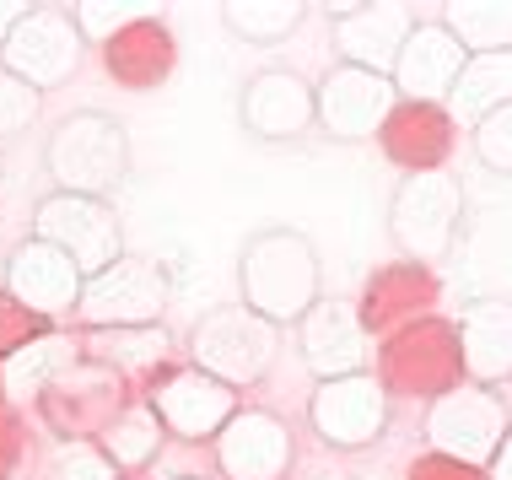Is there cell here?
I'll use <instances>...</instances> for the list:
<instances>
[{
    "instance_id": "29",
    "label": "cell",
    "mask_w": 512,
    "mask_h": 480,
    "mask_svg": "<svg viewBox=\"0 0 512 480\" xmlns=\"http://www.w3.org/2000/svg\"><path fill=\"white\" fill-rule=\"evenodd\" d=\"M302 0H227L221 6V22L227 33L248 38V44H281L302 27Z\"/></svg>"
},
{
    "instance_id": "3",
    "label": "cell",
    "mask_w": 512,
    "mask_h": 480,
    "mask_svg": "<svg viewBox=\"0 0 512 480\" xmlns=\"http://www.w3.org/2000/svg\"><path fill=\"white\" fill-rule=\"evenodd\" d=\"M275 356H281V324L259 319V313L243 308V303L200 313L195 329H189V367L211 373L216 383H227V389L259 383L275 367Z\"/></svg>"
},
{
    "instance_id": "36",
    "label": "cell",
    "mask_w": 512,
    "mask_h": 480,
    "mask_svg": "<svg viewBox=\"0 0 512 480\" xmlns=\"http://www.w3.org/2000/svg\"><path fill=\"white\" fill-rule=\"evenodd\" d=\"M17 454H22V432H17V421H11V405H0V480L11 475Z\"/></svg>"
},
{
    "instance_id": "30",
    "label": "cell",
    "mask_w": 512,
    "mask_h": 480,
    "mask_svg": "<svg viewBox=\"0 0 512 480\" xmlns=\"http://www.w3.org/2000/svg\"><path fill=\"white\" fill-rule=\"evenodd\" d=\"M151 11H157V6H146V0H76L71 17H76V27H81V38L103 49V44H114V38H119L130 22L151 17Z\"/></svg>"
},
{
    "instance_id": "13",
    "label": "cell",
    "mask_w": 512,
    "mask_h": 480,
    "mask_svg": "<svg viewBox=\"0 0 512 480\" xmlns=\"http://www.w3.org/2000/svg\"><path fill=\"white\" fill-rule=\"evenodd\" d=\"M324 11H329V27H335L340 65H362V71H378V76H394V60L421 27L415 6H399V0H340V6H324Z\"/></svg>"
},
{
    "instance_id": "39",
    "label": "cell",
    "mask_w": 512,
    "mask_h": 480,
    "mask_svg": "<svg viewBox=\"0 0 512 480\" xmlns=\"http://www.w3.org/2000/svg\"><path fill=\"white\" fill-rule=\"evenodd\" d=\"M0 405H6V389H0Z\"/></svg>"
},
{
    "instance_id": "12",
    "label": "cell",
    "mask_w": 512,
    "mask_h": 480,
    "mask_svg": "<svg viewBox=\"0 0 512 480\" xmlns=\"http://www.w3.org/2000/svg\"><path fill=\"white\" fill-rule=\"evenodd\" d=\"M313 98H318V130L329 141H378L389 114L399 108L394 76L362 71V65H340V60L324 71Z\"/></svg>"
},
{
    "instance_id": "5",
    "label": "cell",
    "mask_w": 512,
    "mask_h": 480,
    "mask_svg": "<svg viewBox=\"0 0 512 480\" xmlns=\"http://www.w3.org/2000/svg\"><path fill=\"white\" fill-rule=\"evenodd\" d=\"M378 378L389 394H410V400H442L448 389L464 383V356H459V329L448 319H415L394 329L378 351Z\"/></svg>"
},
{
    "instance_id": "19",
    "label": "cell",
    "mask_w": 512,
    "mask_h": 480,
    "mask_svg": "<svg viewBox=\"0 0 512 480\" xmlns=\"http://www.w3.org/2000/svg\"><path fill=\"white\" fill-rule=\"evenodd\" d=\"M464 65H469V54H464L459 38H453L442 22H421L410 33L405 54L394 60L399 103H437V108H448L453 87H459V76H464Z\"/></svg>"
},
{
    "instance_id": "4",
    "label": "cell",
    "mask_w": 512,
    "mask_h": 480,
    "mask_svg": "<svg viewBox=\"0 0 512 480\" xmlns=\"http://www.w3.org/2000/svg\"><path fill=\"white\" fill-rule=\"evenodd\" d=\"M464 227V184L448 168L442 173H405V184L389 200V238L410 265H442Z\"/></svg>"
},
{
    "instance_id": "11",
    "label": "cell",
    "mask_w": 512,
    "mask_h": 480,
    "mask_svg": "<svg viewBox=\"0 0 512 480\" xmlns=\"http://www.w3.org/2000/svg\"><path fill=\"white\" fill-rule=\"evenodd\" d=\"M308 427L324 437L340 454L372 448L389 427V389L378 373H351V378H329L313 383L308 394Z\"/></svg>"
},
{
    "instance_id": "6",
    "label": "cell",
    "mask_w": 512,
    "mask_h": 480,
    "mask_svg": "<svg viewBox=\"0 0 512 480\" xmlns=\"http://www.w3.org/2000/svg\"><path fill=\"white\" fill-rule=\"evenodd\" d=\"M130 405L135 400L124 394V378L98 367V362H87V356L65 367V373L44 389V400H38L49 432L60 437V443H98Z\"/></svg>"
},
{
    "instance_id": "1",
    "label": "cell",
    "mask_w": 512,
    "mask_h": 480,
    "mask_svg": "<svg viewBox=\"0 0 512 480\" xmlns=\"http://www.w3.org/2000/svg\"><path fill=\"white\" fill-rule=\"evenodd\" d=\"M324 270H318V249L297 227H259L238 254V292L243 308H254L270 324H302L324 303L318 297Z\"/></svg>"
},
{
    "instance_id": "32",
    "label": "cell",
    "mask_w": 512,
    "mask_h": 480,
    "mask_svg": "<svg viewBox=\"0 0 512 480\" xmlns=\"http://www.w3.org/2000/svg\"><path fill=\"white\" fill-rule=\"evenodd\" d=\"M38 108H44V92L27 87L22 76H11L6 65H0V141H11V135L33 130Z\"/></svg>"
},
{
    "instance_id": "15",
    "label": "cell",
    "mask_w": 512,
    "mask_h": 480,
    "mask_svg": "<svg viewBox=\"0 0 512 480\" xmlns=\"http://www.w3.org/2000/svg\"><path fill=\"white\" fill-rule=\"evenodd\" d=\"M81 286H87V276L76 270V259L60 254L44 238H22L6 259V292L17 297L27 313H38L44 324L81 308Z\"/></svg>"
},
{
    "instance_id": "17",
    "label": "cell",
    "mask_w": 512,
    "mask_h": 480,
    "mask_svg": "<svg viewBox=\"0 0 512 480\" xmlns=\"http://www.w3.org/2000/svg\"><path fill=\"white\" fill-rule=\"evenodd\" d=\"M216 470L221 480H286L292 470V427L270 410H238L216 437Z\"/></svg>"
},
{
    "instance_id": "9",
    "label": "cell",
    "mask_w": 512,
    "mask_h": 480,
    "mask_svg": "<svg viewBox=\"0 0 512 480\" xmlns=\"http://www.w3.org/2000/svg\"><path fill=\"white\" fill-rule=\"evenodd\" d=\"M81 54H87V38H81L71 6H33L17 33L6 38L0 65H6L11 76H22L27 87L54 92L81 71Z\"/></svg>"
},
{
    "instance_id": "10",
    "label": "cell",
    "mask_w": 512,
    "mask_h": 480,
    "mask_svg": "<svg viewBox=\"0 0 512 480\" xmlns=\"http://www.w3.org/2000/svg\"><path fill=\"white\" fill-rule=\"evenodd\" d=\"M162 313H168V276L151 259L124 254L81 286L76 319L87 329H135V324H162Z\"/></svg>"
},
{
    "instance_id": "25",
    "label": "cell",
    "mask_w": 512,
    "mask_h": 480,
    "mask_svg": "<svg viewBox=\"0 0 512 480\" xmlns=\"http://www.w3.org/2000/svg\"><path fill=\"white\" fill-rule=\"evenodd\" d=\"M173 351L168 324H135V329H87L81 335V356L108 367V373L130 378V373H162Z\"/></svg>"
},
{
    "instance_id": "18",
    "label": "cell",
    "mask_w": 512,
    "mask_h": 480,
    "mask_svg": "<svg viewBox=\"0 0 512 480\" xmlns=\"http://www.w3.org/2000/svg\"><path fill=\"white\" fill-rule=\"evenodd\" d=\"M367 324L362 313L351 303H340V297H324L308 319L297 324V351H302V367L329 383V378H351V373H367Z\"/></svg>"
},
{
    "instance_id": "8",
    "label": "cell",
    "mask_w": 512,
    "mask_h": 480,
    "mask_svg": "<svg viewBox=\"0 0 512 480\" xmlns=\"http://www.w3.org/2000/svg\"><path fill=\"white\" fill-rule=\"evenodd\" d=\"M33 238L54 243L60 254L76 259L81 276H98L114 259H124V232H119V216L108 200H87V195H44L33 205Z\"/></svg>"
},
{
    "instance_id": "31",
    "label": "cell",
    "mask_w": 512,
    "mask_h": 480,
    "mask_svg": "<svg viewBox=\"0 0 512 480\" xmlns=\"http://www.w3.org/2000/svg\"><path fill=\"white\" fill-rule=\"evenodd\" d=\"M44 480H124L103 443H60L44 464Z\"/></svg>"
},
{
    "instance_id": "34",
    "label": "cell",
    "mask_w": 512,
    "mask_h": 480,
    "mask_svg": "<svg viewBox=\"0 0 512 480\" xmlns=\"http://www.w3.org/2000/svg\"><path fill=\"white\" fill-rule=\"evenodd\" d=\"M38 335H49V324L38 319V313H27L11 292H0V362L17 356L22 346H33Z\"/></svg>"
},
{
    "instance_id": "28",
    "label": "cell",
    "mask_w": 512,
    "mask_h": 480,
    "mask_svg": "<svg viewBox=\"0 0 512 480\" xmlns=\"http://www.w3.org/2000/svg\"><path fill=\"white\" fill-rule=\"evenodd\" d=\"M162 437H168L162 416H157L146 400H135V405L114 421V427L98 437V443H103V454L119 464V475H135V470H146V464L162 454Z\"/></svg>"
},
{
    "instance_id": "35",
    "label": "cell",
    "mask_w": 512,
    "mask_h": 480,
    "mask_svg": "<svg viewBox=\"0 0 512 480\" xmlns=\"http://www.w3.org/2000/svg\"><path fill=\"white\" fill-rule=\"evenodd\" d=\"M405 480H486V470L459 464V459H442V454H421V459L410 464Z\"/></svg>"
},
{
    "instance_id": "37",
    "label": "cell",
    "mask_w": 512,
    "mask_h": 480,
    "mask_svg": "<svg viewBox=\"0 0 512 480\" xmlns=\"http://www.w3.org/2000/svg\"><path fill=\"white\" fill-rule=\"evenodd\" d=\"M27 11H33V0H0V49H6V38L22 27Z\"/></svg>"
},
{
    "instance_id": "27",
    "label": "cell",
    "mask_w": 512,
    "mask_h": 480,
    "mask_svg": "<svg viewBox=\"0 0 512 480\" xmlns=\"http://www.w3.org/2000/svg\"><path fill=\"white\" fill-rule=\"evenodd\" d=\"M442 27L464 54H512V0H448Z\"/></svg>"
},
{
    "instance_id": "24",
    "label": "cell",
    "mask_w": 512,
    "mask_h": 480,
    "mask_svg": "<svg viewBox=\"0 0 512 480\" xmlns=\"http://www.w3.org/2000/svg\"><path fill=\"white\" fill-rule=\"evenodd\" d=\"M71 362H81V340L60 335V329H49V335L33 340V346H22L17 356H6V362H0V389H6V405H38V400H44V389Z\"/></svg>"
},
{
    "instance_id": "23",
    "label": "cell",
    "mask_w": 512,
    "mask_h": 480,
    "mask_svg": "<svg viewBox=\"0 0 512 480\" xmlns=\"http://www.w3.org/2000/svg\"><path fill=\"white\" fill-rule=\"evenodd\" d=\"M103 65H108V76H114L124 92H157L162 81L173 76V65H178L173 27L162 17L130 22L114 44H103Z\"/></svg>"
},
{
    "instance_id": "21",
    "label": "cell",
    "mask_w": 512,
    "mask_h": 480,
    "mask_svg": "<svg viewBox=\"0 0 512 480\" xmlns=\"http://www.w3.org/2000/svg\"><path fill=\"white\" fill-rule=\"evenodd\" d=\"M437 292H442V286H437L432 270L399 259V265H383V270H372V276H367L356 313H362L367 335H383V340H389L394 329H405V324H415V319H432Z\"/></svg>"
},
{
    "instance_id": "22",
    "label": "cell",
    "mask_w": 512,
    "mask_h": 480,
    "mask_svg": "<svg viewBox=\"0 0 512 480\" xmlns=\"http://www.w3.org/2000/svg\"><path fill=\"white\" fill-rule=\"evenodd\" d=\"M453 135H459V125H453L448 108H437V103H399L378 141H383V157H389L394 168H405V173H442V162L453 157Z\"/></svg>"
},
{
    "instance_id": "16",
    "label": "cell",
    "mask_w": 512,
    "mask_h": 480,
    "mask_svg": "<svg viewBox=\"0 0 512 480\" xmlns=\"http://www.w3.org/2000/svg\"><path fill=\"white\" fill-rule=\"evenodd\" d=\"M238 125L254 135V141H270V146L302 141V135L318 125V98L297 71H281V65H275V71H259V76L243 81Z\"/></svg>"
},
{
    "instance_id": "2",
    "label": "cell",
    "mask_w": 512,
    "mask_h": 480,
    "mask_svg": "<svg viewBox=\"0 0 512 480\" xmlns=\"http://www.w3.org/2000/svg\"><path fill=\"white\" fill-rule=\"evenodd\" d=\"M44 168L60 195L108 200L130 178V130L114 114H98V108L71 114L54 125L49 146H44Z\"/></svg>"
},
{
    "instance_id": "38",
    "label": "cell",
    "mask_w": 512,
    "mask_h": 480,
    "mask_svg": "<svg viewBox=\"0 0 512 480\" xmlns=\"http://www.w3.org/2000/svg\"><path fill=\"white\" fill-rule=\"evenodd\" d=\"M486 480H512V427H507V437H502V448H496Z\"/></svg>"
},
{
    "instance_id": "26",
    "label": "cell",
    "mask_w": 512,
    "mask_h": 480,
    "mask_svg": "<svg viewBox=\"0 0 512 480\" xmlns=\"http://www.w3.org/2000/svg\"><path fill=\"white\" fill-rule=\"evenodd\" d=\"M512 103V54H469L459 87H453L448 98V114L453 125H469L475 130L486 114H496V108Z\"/></svg>"
},
{
    "instance_id": "14",
    "label": "cell",
    "mask_w": 512,
    "mask_h": 480,
    "mask_svg": "<svg viewBox=\"0 0 512 480\" xmlns=\"http://www.w3.org/2000/svg\"><path fill=\"white\" fill-rule=\"evenodd\" d=\"M146 405L157 410L162 427L173 437H184V443H216L221 427L243 410L238 389L216 383L211 373H200V367H168V373H157Z\"/></svg>"
},
{
    "instance_id": "33",
    "label": "cell",
    "mask_w": 512,
    "mask_h": 480,
    "mask_svg": "<svg viewBox=\"0 0 512 480\" xmlns=\"http://www.w3.org/2000/svg\"><path fill=\"white\" fill-rule=\"evenodd\" d=\"M469 146H475L480 168H491V173L512 178V103L480 119V125H475V135H469Z\"/></svg>"
},
{
    "instance_id": "20",
    "label": "cell",
    "mask_w": 512,
    "mask_h": 480,
    "mask_svg": "<svg viewBox=\"0 0 512 480\" xmlns=\"http://www.w3.org/2000/svg\"><path fill=\"white\" fill-rule=\"evenodd\" d=\"M453 329H459L464 383H480V389L512 383V303L507 297H469Z\"/></svg>"
},
{
    "instance_id": "7",
    "label": "cell",
    "mask_w": 512,
    "mask_h": 480,
    "mask_svg": "<svg viewBox=\"0 0 512 480\" xmlns=\"http://www.w3.org/2000/svg\"><path fill=\"white\" fill-rule=\"evenodd\" d=\"M507 405L496 400V389H480V383H459L442 400L426 405V443L442 459L475 464V470H491L496 448L507 437Z\"/></svg>"
}]
</instances>
